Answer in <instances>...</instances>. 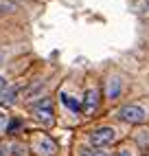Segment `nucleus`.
Masks as SVG:
<instances>
[{"instance_id": "obj_1", "label": "nucleus", "mask_w": 149, "mask_h": 156, "mask_svg": "<svg viewBox=\"0 0 149 156\" xmlns=\"http://www.w3.org/2000/svg\"><path fill=\"white\" fill-rule=\"evenodd\" d=\"M31 112H33V117H35L37 121H44L46 126H50V123H53V101H50L48 97L40 99L35 106L31 108Z\"/></svg>"}, {"instance_id": "obj_9", "label": "nucleus", "mask_w": 149, "mask_h": 156, "mask_svg": "<svg viewBox=\"0 0 149 156\" xmlns=\"http://www.w3.org/2000/svg\"><path fill=\"white\" fill-rule=\"evenodd\" d=\"M16 2L13 0H0V13H11V11H16Z\"/></svg>"}, {"instance_id": "obj_10", "label": "nucleus", "mask_w": 149, "mask_h": 156, "mask_svg": "<svg viewBox=\"0 0 149 156\" xmlns=\"http://www.w3.org/2000/svg\"><path fill=\"white\" fill-rule=\"evenodd\" d=\"M136 141L140 143V145H149V130H140L136 134Z\"/></svg>"}, {"instance_id": "obj_7", "label": "nucleus", "mask_w": 149, "mask_h": 156, "mask_svg": "<svg viewBox=\"0 0 149 156\" xmlns=\"http://www.w3.org/2000/svg\"><path fill=\"white\" fill-rule=\"evenodd\" d=\"M119 92H121V79L114 77V79H110V84H108V97L116 99V97H119Z\"/></svg>"}, {"instance_id": "obj_13", "label": "nucleus", "mask_w": 149, "mask_h": 156, "mask_svg": "<svg viewBox=\"0 0 149 156\" xmlns=\"http://www.w3.org/2000/svg\"><path fill=\"white\" fill-rule=\"evenodd\" d=\"M5 84H7V81H5V77H2V75H0V92H2V90H5Z\"/></svg>"}, {"instance_id": "obj_14", "label": "nucleus", "mask_w": 149, "mask_h": 156, "mask_svg": "<svg viewBox=\"0 0 149 156\" xmlns=\"http://www.w3.org/2000/svg\"><path fill=\"white\" fill-rule=\"evenodd\" d=\"M119 156H132V154L127 152V150H121V152H119Z\"/></svg>"}, {"instance_id": "obj_12", "label": "nucleus", "mask_w": 149, "mask_h": 156, "mask_svg": "<svg viewBox=\"0 0 149 156\" xmlns=\"http://www.w3.org/2000/svg\"><path fill=\"white\" fill-rule=\"evenodd\" d=\"M5 130H7V117L0 114V132H5Z\"/></svg>"}, {"instance_id": "obj_11", "label": "nucleus", "mask_w": 149, "mask_h": 156, "mask_svg": "<svg viewBox=\"0 0 149 156\" xmlns=\"http://www.w3.org/2000/svg\"><path fill=\"white\" fill-rule=\"evenodd\" d=\"M81 156H108L103 152H94V150H81Z\"/></svg>"}, {"instance_id": "obj_15", "label": "nucleus", "mask_w": 149, "mask_h": 156, "mask_svg": "<svg viewBox=\"0 0 149 156\" xmlns=\"http://www.w3.org/2000/svg\"><path fill=\"white\" fill-rule=\"evenodd\" d=\"M2 62H5V55H2V53H0V64H2Z\"/></svg>"}, {"instance_id": "obj_8", "label": "nucleus", "mask_w": 149, "mask_h": 156, "mask_svg": "<svg viewBox=\"0 0 149 156\" xmlns=\"http://www.w3.org/2000/svg\"><path fill=\"white\" fill-rule=\"evenodd\" d=\"M61 103H64V106H66V108H70L72 112H79V110H81V106H79V103L74 101L72 97H68L66 92H61Z\"/></svg>"}, {"instance_id": "obj_2", "label": "nucleus", "mask_w": 149, "mask_h": 156, "mask_svg": "<svg viewBox=\"0 0 149 156\" xmlns=\"http://www.w3.org/2000/svg\"><path fill=\"white\" fill-rule=\"evenodd\" d=\"M114 141H116V132L112 128H97L90 134V143L94 147H108Z\"/></svg>"}, {"instance_id": "obj_4", "label": "nucleus", "mask_w": 149, "mask_h": 156, "mask_svg": "<svg viewBox=\"0 0 149 156\" xmlns=\"http://www.w3.org/2000/svg\"><path fill=\"white\" fill-rule=\"evenodd\" d=\"M119 117L127 123H143L147 119V112L140 108V106H123L121 112H119Z\"/></svg>"}, {"instance_id": "obj_6", "label": "nucleus", "mask_w": 149, "mask_h": 156, "mask_svg": "<svg viewBox=\"0 0 149 156\" xmlns=\"http://www.w3.org/2000/svg\"><path fill=\"white\" fill-rule=\"evenodd\" d=\"M16 97H18V88H7V90H2V92H0V106H13V103H16Z\"/></svg>"}, {"instance_id": "obj_16", "label": "nucleus", "mask_w": 149, "mask_h": 156, "mask_svg": "<svg viewBox=\"0 0 149 156\" xmlns=\"http://www.w3.org/2000/svg\"><path fill=\"white\" fill-rule=\"evenodd\" d=\"M0 156H5V154H2V150H0Z\"/></svg>"}, {"instance_id": "obj_5", "label": "nucleus", "mask_w": 149, "mask_h": 156, "mask_svg": "<svg viewBox=\"0 0 149 156\" xmlns=\"http://www.w3.org/2000/svg\"><path fill=\"white\" fill-rule=\"evenodd\" d=\"M97 103H99V92L94 90V88H90V90L86 92V99H83V110H86V114L94 112Z\"/></svg>"}, {"instance_id": "obj_3", "label": "nucleus", "mask_w": 149, "mask_h": 156, "mask_svg": "<svg viewBox=\"0 0 149 156\" xmlns=\"http://www.w3.org/2000/svg\"><path fill=\"white\" fill-rule=\"evenodd\" d=\"M33 150L40 156H53L57 152V145H55V141H53L50 136H46V134H37V136L33 139Z\"/></svg>"}]
</instances>
